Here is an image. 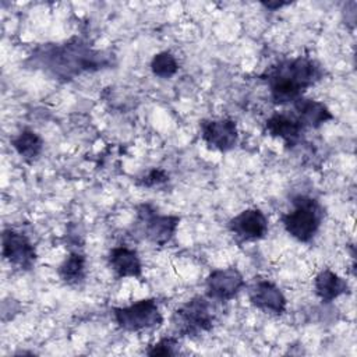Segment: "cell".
I'll use <instances>...</instances> for the list:
<instances>
[{
  "mask_svg": "<svg viewBox=\"0 0 357 357\" xmlns=\"http://www.w3.org/2000/svg\"><path fill=\"white\" fill-rule=\"evenodd\" d=\"M149 67H151V71L153 73V75L163 78V79L172 78L178 71V63H177L176 57L167 50L156 53L152 57Z\"/></svg>",
  "mask_w": 357,
  "mask_h": 357,
  "instance_id": "ac0fdd59",
  "label": "cell"
},
{
  "mask_svg": "<svg viewBox=\"0 0 357 357\" xmlns=\"http://www.w3.org/2000/svg\"><path fill=\"white\" fill-rule=\"evenodd\" d=\"M268 218L258 208H248L231 218L227 229L238 243L258 241L268 234Z\"/></svg>",
  "mask_w": 357,
  "mask_h": 357,
  "instance_id": "9c48e42d",
  "label": "cell"
},
{
  "mask_svg": "<svg viewBox=\"0 0 357 357\" xmlns=\"http://www.w3.org/2000/svg\"><path fill=\"white\" fill-rule=\"evenodd\" d=\"M145 353L148 356H177L178 354V339L176 336L160 337L156 343L151 344Z\"/></svg>",
  "mask_w": 357,
  "mask_h": 357,
  "instance_id": "d6986e66",
  "label": "cell"
},
{
  "mask_svg": "<svg viewBox=\"0 0 357 357\" xmlns=\"http://www.w3.org/2000/svg\"><path fill=\"white\" fill-rule=\"evenodd\" d=\"M112 311L117 326L127 332L156 329L163 324V315L155 298H142L127 307H114Z\"/></svg>",
  "mask_w": 357,
  "mask_h": 357,
  "instance_id": "5b68a950",
  "label": "cell"
},
{
  "mask_svg": "<svg viewBox=\"0 0 357 357\" xmlns=\"http://www.w3.org/2000/svg\"><path fill=\"white\" fill-rule=\"evenodd\" d=\"M293 209L282 215L280 220L290 237L300 243H310L318 233L325 209L312 197L298 194L291 198Z\"/></svg>",
  "mask_w": 357,
  "mask_h": 357,
  "instance_id": "3957f363",
  "label": "cell"
},
{
  "mask_svg": "<svg viewBox=\"0 0 357 357\" xmlns=\"http://www.w3.org/2000/svg\"><path fill=\"white\" fill-rule=\"evenodd\" d=\"M291 105L294 114L305 128H319L326 121L333 120L332 112L324 102L301 96Z\"/></svg>",
  "mask_w": 357,
  "mask_h": 357,
  "instance_id": "5bb4252c",
  "label": "cell"
},
{
  "mask_svg": "<svg viewBox=\"0 0 357 357\" xmlns=\"http://www.w3.org/2000/svg\"><path fill=\"white\" fill-rule=\"evenodd\" d=\"M107 264L119 279H139L142 276V262L138 252L126 245L113 247L107 254Z\"/></svg>",
  "mask_w": 357,
  "mask_h": 357,
  "instance_id": "4fadbf2b",
  "label": "cell"
},
{
  "mask_svg": "<svg viewBox=\"0 0 357 357\" xmlns=\"http://www.w3.org/2000/svg\"><path fill=\"white\" fill-rule=\"evenodd\" d=\"M248 298L255 308L269 315H282L287 307V300L280 287L266 279L257 280L250 287Z\"/></svg>",
  "mask_w": 357,
  "mask_h": 357,
  "instance_id": "8fae6325",
  "label": "cell"
},
{
  "mask_svg": "<svg viewBox=\"0 0 357 357\" xmlns=\"http://www.w3.org/2000/svg\"><path fill=\"white\" fill-rule=\"evenodd\" d=\"M113 54L96 50L84 39L74 36L63 43H43L26 60L32 68L42 70L54 79L67 82L82 73H93L113 66Z\"/></svg>",
  "mask_w": 357,
  "mask_h": 357,
  "instance_id": "6da1fadb",
  "label": "cell"
},
{
  "mask_svg": "<svg viewBox=\"0 0 357 357\" xmlns=\"http://www.w3.org/2000/svg\"><path fill=\"white\" fill-rule=\"evenodd\" d=\"M3 258L17 269L29 271L38 258L35 245L24 234L14 229H4L1 233Z\"/></svg>",
  "mask_w": 357,
  "mask_h": 357,
  "instance_id": "52a82bcc",
  "label": "cell"
},
{
  "mask_svg": "<svg viewBox=\"0 0 357 357\" xmlns=\"http://www.w3.org/2000/svg\"><path fill=\"white\" fill-rule=\"evenodd\" d=\"M180 223L177 215H160L151 204H141L137 206V229L145 240L163 247L173 236Z\"/></svg>",
  "mask_w": 357,
  "mask_h": 357,
  "instance_id": "8992f818",
  "label": "cell"
},
{
  "mask_svg": "<svg viewBox=\"0 0 357 357\" xmlns=\"http://www.w3.org/2000/svg\"><path fill=\"white\" fill-rule=\"evenodd\" d=\"M261 4L265 8L271 10V11H276V10H279V8L284 7V6H289L290 1H278V0H275V1H261Z\"/></svg>",
  "mask_w": 357,
  "mask_h": 357,
  "instance_id": "44dd1931",
  "label": "cell"
},
{
  "mask_svg": "<svg viewBox=\"0 0 357 357\" xmlns=\"http://www.w3.org/2000/svg\"><path fill=\"white\" fill-rule=\"evenodd\" d=\"M245 286V279L237 268H225L212 271L206 280V296L213 301H230Z\"/></svg>",
  "mask_w": 357,
  "mask_h": 357,
  "instance_id": "30bf717a",
  "label": "cell"
},
{
  "mask_svg": "<svg viewBox=\"0 0 357 357\" xmlns=\"http://www.w3.org/2000/svg\"><path fill=\"white\" fill-rule=\"evenodd\" d=\"M324 67L314 59L297 56L283 59L268 67L261 78L266 82L269 98L275 105L293 103L324 78Z\"/></svg>",
  "mask_w": 357,
  "mask_h": 357,
  "instance_id": "7a4b0ae2",
  "label": "cell"
},
{
  "mask_svg": "<svg viewBox=\"0 0 357 357\" xmlns=\"http://www.w3.org/2000/svg\"><path fill=\"white\" fill-rule=\"evenodd\" d=\"M314 290L322 303L329 304L339 296L350 293V286L347 280L326 268L317 273L314 279Z\"/></svg>",
  "mask_w": 357,
  "mask_h": 357,
  "instance_id": "9a60e30c",
  "label": "cell"
},
{
  "mask_svg": "<svg viewBox=\"0 0 357 357\" xmlns=\"http://www.w3.org/2000/svg\"><path fill=\"white\" fill-rule=\"evenodd\" d=\"M86 257L79 251H71L59 265L57 275L67 284H78L85 279Z\"/></svg>",
  "mask_w": 357,
  "mask_h": 357,
  "instance_id": "e0dca14e",
  "label": "cell"
},
{
  "mask_svg": "<svg viewBox=\"0 0 357 357\" xmlns=\"http://www.w3.org/2000/svg\"><path fill=\"white\" fill-rule=\"evenodd\" d=\"M169 181V174L163 170V169H151L145 176H142L141 178H138L137 184L142 185V187H155L163 183Z\"/></svg>",
  "mask_w": 357,
  "mask_h": 357,
  "instance_id": "ffe728a7",
  "label": "cell"
},
{
  "mask_svg": "<svg viewBox=\"0 0 357 357\" xmlns=\"http://www.w3.org/2000/svg\"><path fill=\"white\" fill-rule=\"evenodd\" d=\"M11 146L15 149V152L26 162L32 163L35 162L42 151H43V139L42 137L29 128L21 130L15 137L11 138Z\"/></svg>",
  "mask_w": 357,
  "mask_h": 357,
  "instance_id": "2e32d148",
  "label": "cell"
},
{
  "mask_svg": "<svg viewBox=\"0 0 357 357\" xmlns=\"http://www.w3.org/2000/svg\"><path fill=\"white\" fill-rule=\"evenodd\" d=\"M199 135L209 149L219 152H229L238 142L237 124L227 117L201 120Z\"/></svg>",
  "mask_w": 357,
  "mask_h": 357,
  "instance_id": "ba28073f",
  "label": "cell"
},
{
  "mask_svg": "<svg viewBox=\"0 0 357 357\" xmlns=\"http://www.w3.org/2000/svg\"><path fill=\"white\" fill-rule=\"evenodd\" d=\"M265 131L273 138H280L286 148L291 149L301 142L305 127L294 113L275 112L265 120Z\"/></svg>",
  "mask_w": 357,
  "mask_h": 357,
  "instance_id": "7c38bea8",
  "label": "cell"
},
{
  "mask_svg": "<svg viewBox=\"0 0 357 357\" xmlns=\"http://www.w3.org/2000/svg\"><path fill=\"white\" fill-rule=\"evenodd\" d=\"M215 307L208 296H195L174 310L172 324L178 336L198 337L215 324Z\"/></svg>",
  "mask_w": 357,
  "mask_h": 357,
  "instance_id": "277c9868",
  "label": "cell"
}]
</instances>
